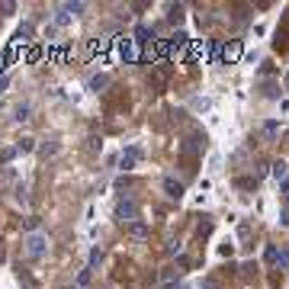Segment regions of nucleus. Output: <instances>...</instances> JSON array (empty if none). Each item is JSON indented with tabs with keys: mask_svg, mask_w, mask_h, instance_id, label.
<instances>
[{
	"mask_svg": "<svg viewBox=\"0 0 289 289\" xmlns=\"http://www.w3.org/2000/svg\"><path fill=\"white\" fill-rule=\"evenodd\" d=\"M0 10H4L7 16H10V13L16 10V4H13V0H4V4H0Z\"/></svg>",
	"mask_w": 289,
	"mask_h": 289,
	"instance_id": "a878e982",
	"label": "nucleus"
},
{
	"mask_svg": "<svg viewBox=\"0 0 289 289\" xmlns=\"http://www.w3.org/2000/svg\"><path fill=\"white\" fill-rule=\"evenodd\" d=\"M116 218H119V222H126V225L138 222V203H135V199H129V196H122L116 203Z\"/></svg>",
	"mask_w": 289,
	"mask_h": 289,
	"instance_id": "f03ea898",
	"label": "nucleus"
},
{
	"mask_svg": "<svg viewBox=\"0 0 289 289\" xmlns=\"http://www.w3.org/2000/svg\"><path fill=\"white\" fill-rule=\"evenodd\" d=\"M270 174H273L276 183H286V180H289V161H283V157L273 161V164H270Z\"/></svg>",
	"mask_w": 289,
	"mask_h": 289,
	"instance_id": "423d86ee",
	"label": "nucleus"
},
{
	"mask_svg": "<svg viewBox=\"0 0 289 289\" xmlns=\"http://www.w3.org/2000/svg\"><path fill=\"white\" fill-rule=\"evenodd\" d=\"M283 87H286V90H289V71H286V77H283Z\"/></svg>",
	"mask_w": 289,
	"mask_h": 289,
	"instance_id": "2f4dec72",
	"label": "nucleus"
},
{
	"mask_svg": "<svg viewBox=\"0 0 289 289\" xmlns=\"http://www.w3.org/2000/svg\"><path fill=\"white\" fill-rule=\"evenodd\" d=\"M129 235H132L135 241H145L148 235H151V228H148L145 222H132V225H129Z\"/></svg>",
	"mask_w": 289,
	"mask_h": 289,
	"instance_id": "9d476101",
	"label": "nucleus"
},
{
	"mask_svg": "<svg viewBox=\"0 0 289 289\" xmlns=\"http://www.w3.org/2000/svg\"><path fill=\"white\" fill-rule=\"evenodd\" d=\"M161 289H183L180 283H167V286H161Z\"/></svg>",
	"mask_w": 289,
	"mask_h": 289,
	"instance_id": "7c9ffc66",
	"label": "nucleus"
},
{
	"mask_svg": "<svg viewBox=\"0 0 289 289\" xmlns=\"http://www.w3.org/2000/svg\"><path fill=\"white\" fill-rule=\"evenodd\" d=\"M264 260H267V264H279V248H276V244H267V248H264Z\"/></svg>",
	"mask_w": 289,
	"mask_h": 289,
	"instance_id": "dca6fc26",
	"label": "nucleus"
},
{
	"mask_svg": "<svg viewBox=\"0 0 289 289\" xmlns=\"http://www.w3.org/2000/svg\"><path fill=\"white\" fill-rule=\"evenodd\" d=\"M276 132H279V122H276V119H270V122H264V135H267V138H273Z\"/></svg>",
	"mask_w": 289,
	"mask_h": 289,
	"instance_id": "6ab92c4d",
	"label": "nucleus"
},
{
	"mask_svg": "<svg viewBox=\"0 0 289 289\" xmlns=\"http://www.w3.org/2000/svg\"><path fill=\"white\" fill-rule=\"evenodd\" d=\"M36 151V138L32 135H23L20 142H16V154H32Z\"/></svg>",
	"mask_w": 289,
	"mask_h": 289,
	"instance_id": "9b49d317",
	"label": "nucleus"
},
{
	"mask_svg": "<svg viewBox=\"0 0 289 289\" xmlns=\"http://www.w3.org/2000/svg\"><path fill=\"white\" fill-rule=\"evenodd\" d=\"M13 157H16V148H7V151H4V154H0V164H10V161H13Z\"/></svg>",
	"mask_w": 289,
	"mask_h": 289,
	"instance_id": "b1692460",
	"label": "nucleus"
},
{
	"mask_svg": "<svg viewBox=\"0 0 289 289\" xmlns=\"http://www.w3.org/2000/svg\"><path fill=\"white\" fill-rule=\"evenodd\" d=\"M0 260H4V248H0Z\"/></svg>",
	"mask_w": 289,
	"mask_h": 289,
	"instance_id": "473e14b6",
	"label": "nucleus"
},
{
	"mask_svg": "<svg viewBox=\"0 0 289 289\" xmlns=\"http://www.w3.org/2000/svg\"><path fill=\"white\" fill-rule=\"evenodd\" d=\"M138 164H142V148H135V145H129L126 151L119 154V170H135Z\"/></svg>",
	"mask_w": 289,
	"mask_h": 289,
	"instance_id": "7ed1b4c3",
	"label": "nucleus"
},
{
	"mask_svg": "<svg viewBox=\"0 0 289 289\" xmlns=\"http://www.w3.org/2000/svg\"><path fill=\"white\" fill-rule=\"evenodd\" d=\"M279 267L289 270V248H286V251H279Z\"/></svg>",
	"mask_w": 289,
	"mask_h": 289,
	"instance_id": "393cba45",
	"label": "nucleus"
},
{
	"mask_svg": "<svg viewBox=\"0 0 289 289\" xmlns=\"http://www.w3.org/2000/svg\"><path fill=\"white\" fill-rule=\"evenodd\" d=\"M180 251H183L180 238H167V254H180Z\"/></svg>",
	"mask_w": 289,
	"mask_h": 289,
	"instance_id": "aec40b11",
	"label": "nucleus"
},
{
	"mask_svg": "<svg viewBox=\"0 0 289 289\" xmlns=\"http://www.w3.org/2000/svg\"><path fill=\"white\" fill-rule=\"evenodd\" d=\"M26 199H29V190H26V183H20L16 187V203H26Z\"/></svg>",
	"mask_w": 289,
	"mask_h": 289,
	"instance_id": "412c9836",
	"label": "nucleus"
},
{
	"mask_svg": "<svg viewBox=\"0 0 289 289\" xmlns=\"http://www.w3.org/2000/svg\"><path fill=\"white\" fill-rule=\"evenodd\" d=\"M187 45H190V36H187L183 29H177V32L170 36V42H167V48H170V55H174V58H177V55H180V51L187 48Z\"/></svg>",
	"mask_w": 289,
	"mask_h": 289,
	"instance_id": "39448f33",
	"label": "nucleus"
},
{
	"mask_svg": "<svg viewBox=\"0 0 289 289\" xmlns=\"http://www.w3.org/2000/svg\"><path fill=\"white\" fill-rule=\"evenodd\" d=\"M241 55H244L241 39H232L228 45H222V48H218V58H222L225 65H235V61H241Z\"/></svg>",
	"mask_w": 289,
	"mask_h": 289,
	"instance_id": "20e7f679",
	"label": "nucleus"
},
{
	"mask_svg": "<svg viewBox=\"0 0 289 289\" xmlns=\"http://www.w3.org/2000/svg\"><path fill=\"white\" fill-rule=\"evenodd\" d=\"M203 289H218V286H215V279H206V283H203Z\"/></svg>",
	"mask_w": 289,
	"mask_h": 289,
	"instance_id": "c756f323",
	"label": "nucleus"
},
{
	"mask_svg": "<svg viewBox=\"0 0 289 289\" xmlns=\"http://www.w3.org/2000/svg\"><path fill=\"white\" fill-rule=\"evenodd\" d=\"M32 36H36V29H32V23H23L20 29L13 32V45H26V42H32Z\"/></svg>",
	"mask_w": 289,
	"mask_h": 289,
	"instance_id": "0eeeda50",
	"label": "nucleus"
},
{
	"mask_svg": "<svg viewBox=\"0 0 289 289\" xmlns=\"http://www.w3.org/2000/svg\"><path fill=\"white\" fill-rule=\"evenodd\" d=\"M0 106H4V100H0Z\"/></svg>",
	"mask_w": 289,
	"mask_h": 289,
	"instance_id": "72a5a7b5",
	"label": "nucleus"
},
{
	"mask_svg": "<svg viewBox=\"0 0 289 289\" xmlns=\"http://www.w3.org/2000/svg\"><path fill=\"white\" fill-rule=\"evenodd\" d=\"M167 20L170 23H183V4H170L167 7Z\"/></svg>",
	"mask_w": 289,
	"mask_h": 289,
	"instance_id": "2eb2a0df",
	"label": "nucleus"
},
{
	"mask_svg": "<svg viewBox=\"0 0 289 289\" xmlns=\"http://www.w3.org/2000/svg\"><path fill=\"white\" fill-rule=\"evenodd\" d=\"M106 84H109V77H106V74H93L90 81H87V87H90L93 93H100V90H103V87H106Z\"/></svg>",
	"mask_w": 289,
	"mask_h": 289,
	"instance_id": "ddd939ff",
	"label": "nucleus"
},
{
	"mask_svg": "<svg viewBox=\"0 0 289 289\" xmlns=\"http://www.w3.org/2000/svg\"><path fill=\"white\" fill-rule=\"evenodd\" d=\"M132 42H135V45H148V42H154V29H148V26H135Z\"/></svg>",
	"mask_w": 289,
	"mask_h": 289,
	"instance_id": "1a4fd4ad",
	"label": "nucleus"
},
{
	"mask_svg": "<svg viewBox=\"0 0 289 289\" xmlns=\"http://www.w3.org/2000/svg\"><path fill=\"white\" fill-rule=\"evenodd\" d=\"M48 235L45 232H32V235H26L23 238V251H26V257H32V260H42L48 254Z\"/></svg>",
	"mask_w": 289,
	"mask_h": 289,
	"instance_id": "f257e3e1",
	"label": "nucleus"
},
{
	"mask_svg": "<svg viewBox=\"0 0 289 289\" xmlns=\"http://www.w3.org/2000/svg\"><path fill=\"white\" fill-rule=\"evenodd\" d=\"M7 87H10V74H4V77H0V93H4Z\"/></svg>",
	"mask_w": 289,
	"mask_h": 289,
	"instance_id": "c85d7f7f",
	"label": "nucleus"
},
{
	"mask_svg": "<svg viewBox=\"0 0 289 289\" xmlns=\"http://www.w3.org/2000/svg\"><path fill=\"white\" fill-rule=\"evenodd\" d=\"M90 48L93 51H106L109 48V39H96V42H90Z\"/></svg>",
	"mask_w": 289,
	"mask_h": 289,
	"instance_id": "5701e85b",
	"label": "nucleus"
},
{
	"mask_svg": "<svg viewBox=\"0 0 289 289\" xmlns=\"http://www.w3.org/2000/svg\"><path fill=\"white\" fill-rule=\"evenodd\" d=\"M61 10L71 13V16H81V13L87 10V4H81V0H68V4H61Z\"/></svg>",
	"mask_w": 289,
	"mask_h": 289,
	"instance_id": "f8f14e48",
	"label": "nucleus"
},
{
	"mask_svg": "<svg viewBox=\"0 0 289 289\" xmlns=\"http://www.w3.org/2000/svg\"><path fill=\"white\" fill-rule=\"evenodd\" d=\"M100 264H103V248H100V244H96V248L90 251V260H87V270H96Z\"/></svg>",
	"mask_w": 289,
	"mask_h": 289,
	"instance_id": "4468645a",
	"label": "nucleus"
},
{
	"mask_svg": "<svg viewBox=\"0 0 289 289\" xmlns=\"http://www.w3.org/2000/svg\"><path fill=\"white\" fill-rule=\"evenodd\" d=\"M90 273H93V270H84V273L77 276V286H87V283H90Z\"/></svg>",
	"mask_w": 289,
	"mask_h": 289,
	"instance_id": "bb28decb",
	"label": "nucleus"
},
{
	"mask_svg": "<svg viewBox=\"0 0 289 289\" xmlns=\"http://www.w3.org/2000/svg\"><path fill=\"white\" fill-rule=\"evenodd\" d=\"M161 187H164V193H167L170 199H180V196H183V183H180V180H174V177H164V180H161Z\"/></svg>",
	"mask_w": 289,
	"mask_h": 289,
	"instance_id": "6e6552de",
	"label": "nucleus"
},
{
	"mask_svg": "<svg viewBox=\"0 0 289 289\" xmlns=\"http://www.w3.org/2000/svg\"><path fill=\"white\" fill-rule=\"evenodd\" d=\"M71 20H74V16H71V13H65V10H61V7L55 10V26H68Z\"/></svg>",
	"mask_w": 289,
	"mask_h": 289,
	"instance_id": "a211bd4d",
	"label": "nucleus"
},
{
	"mask_svg": "<svg viewBox=\"0 0 289 289\" xmlns=\"http://www.w3.org/2000/svg\"><path fill=\"white\" fill-rule=\"evenodd\" d=\"M29 112H32L29 103H20V106L13 109V119H16V122H26V119H29Z\"/></svg>",
	"mask_w": 289,
	"mask_h": 289,
	"instance_id": "f3484780",
	"label": "nucleus"
},
{
	"mask_svg": "<svg viewBox=\"0 0 289 289\" xmlns=\"http://www.w3.org/2000/svg\"><path fill=\"white\" fill-rule=\"evenodd\" d=\"M7 65H10V51H0V77L7 74Z\"/></svg>",
	"mask_w": 289,
	"mask_h": 289,
	"instance_id": "4be33fe9",
	"label": "nucleus"
},
{
	"mask_svg": "<svg viewBox=\"0 0 289 289\" xmlns=\"http://www.w3.org/2000/svg\"><path fill=\"white\" fill-rule=\"evenodd\" d=\"M279 225H286V228H289V209H283V212H279Z\"/></svg>",
	"mask_w": 289,
	"mask_h": 289,
	"instance_id": "cd10ccee",
	"label": "nucleus"
}]
</instances>
